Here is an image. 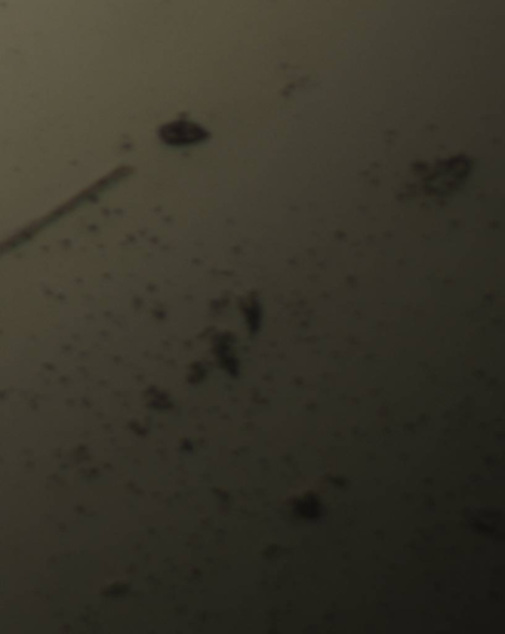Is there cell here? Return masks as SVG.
<instances>
[{
    "mask_svg": "<svg viewBox=\"0 0 505 634\" xmlns=\"http://www.w3.org/2000/svg\"><path fill=\"white\" fill-rule=\"evenodd\" d=\"M160 138L171 146H189L208 138V132L196 123L178 120L160 129Z\"/></svg>",
    "mask_w": 505,
    "mask_h": 634,
    "instance_id": "6da1fadb",
    "label": "cell"
}]
</instances>
